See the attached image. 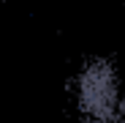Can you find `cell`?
Instances as JSON below:
<instances>
[{
	"mask_svg": "<svg viewBox=\"0 0 125 123\" xmlns=\"http://www.w3.org/2000/svg\"><path fill=\"white\" fill-rule=\"evenodd\" d=\"M114 101V90H112V77L106 68H93L82 79V104L84 109H90L93 115H106L112 109Z\"/></svg>",
	"mask_w": 125,
	"mask_h": 123,
	"instance_id": "obj_1",
	"label": "cell"
}]
</instances>
